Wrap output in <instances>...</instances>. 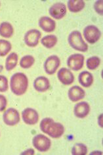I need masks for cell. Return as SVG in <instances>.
<instances>
[{
    "label": "cell",
    "instance_id": "ac0fdd59",
    "mask_svg": "<svg viewBox=\"0 0 103 155\" xmlns=\"http://www.w3.org/2000/svg\"><path fill=\"white\" fill-rule=\"evenodd\" d=\"M14 29L11 24L8 22H3L0 25V36L2 37L9 38L13 36Z\"/></svg>",
    "mask_w": 103,
    "mask_h": 155
},
{
    "label": "cell",
    "instance_id": "8fae6325",
    "mask_svg": "<svg viewBox=\"0 0 103 155\" xmlns=\"http://www.w3.org/2000/svg\"><path fill=\"white\" fill-rule=\"evenodd\" d=\"M49 14L54 19L60 20L67 14V7L62 3H56L49 8Z\"/></svg>",
    "mask_w": 103,
    "mask_h": 155
},
{
    "label": "cell",
    "instance_id": "f1b7e54d",
    "mask_svg": "<svg viewBox=\"0 0 103 155\" xmlns=\"http://www.w3.org/2000/svg\"><path fill=\"white\" fill-rule=\"evenodd\" d=\"M3 65H0V73H1L3 71Z\"/></svg>",
    "mask_w": 103,
    "mask_h": 155
},
{
    "label": "cell",
    "instance_id": "cb8c5ba5",
    "mask_svg": "<svg viewBox=\"0 0 103 155\" xmlns=\"http://www.w3.org/2000/svg\"><path fill=\"white\" fill-rule=\"evenodd\" d=\"M34 58L30 56V55H28V56H25L21 58L20 61V66L23 69H28L34 65Z\"/></svg>",
    "mask_w": 103,
    "mask_h": 155
},
{
    "label": "cell",
    "instance_id": "d6986e66",
    "mask_svg": "<svg viewBox=\"0 0 103 155\" xmlns=\"http://www.w3.org/2000/svg\"><path fill=\"white\" fill-rule=\"evenodd\" d=\"M85 7V2L82 0H70L68 2V7L70 12L78 13Z\"/></svg>",
    "mask_w": 103,
    "mask_h": 155
},
{
    "label": "cell",
    "instance_id": "9a60e30c",
    "mask_svg": "<svg viewBox=\"0 0 103 155\" xmlns=\"http://www.w3.org/2000/svg\"><path fill=\"white\" fill-rule=\"evenodd\" d=\"M39 26L43 31L46 32L54 31L56 28V23L49 17H42L39 20Z\"/></svg>",
    "mask_w": 103,
    "mask_h": 155
},
{
    "label": "cell",
    "instance_id": "2e32d148",
    "mask_svg": "<svg viewBox=\"0 0 103 155\" xmlns=\"http://www.w3.org/2000/svg\"><path fill=\"white\" fill-rule=\"evenodd\" d=\"M34 87L37 91L43 93L49 88L50 82L45 77H38L34 81Z\"/></svg>",
    "mask_w": 103,
    "mask_h": 155
},
{
    "label": "cell",
    "instance_id": "603a6c76",
    "mask_svg": "<svg viewBox=\"0 0 103 155\" xmlns=\"http://www.w3.org/2000/svg\"><path fill=\"white\" fill-rule=\"evenodd\" d=\"M11 44L5 40L0 39V56H5L11 50Z\"/></svg>",
    "mask_w": 103,
    "mask_h": 155
},
{
    "label": "cell",
    "instance_id": "83f0119b",
    "mask_svg": "<svg viewBox=\"0 0 103 155\" xmlns=\"http://www.w3.org/2000/svg\"><path fill=\"white\" fill-rule=\"evenodd\" d=\"M95 11L101 15H102V1H97L94 5Z\"/></svg>",
    "mask_w": 103,
    "mask_h": 155
},
{
    "label": "cell",
    "instance_id": "44dd1931",
    "mask_svg": "<svg viewBox=\"0 0 103 155\" xmlns=\"http://www.w3.org/2000/svg\"><path fill=\"white\" fill-rule=\"evenodd\" d=\"M58 41L57 37L55 35H47L44 36L41 40V43L43 46H45L47 48H52L56 45Z\"/></svg>",
    "mask_w": 103,
    "mask_h": 155
},
{
    "label": "cell",
    "instance_id": "4316f807",
    "mask_svg": "<svg viewBox=\"0 0 103 155\" xmlns=\"http://www.w3.org/2000/svg\"><path fill=\"white\" fill-rule=\"evenodd\" d=\"M7 99L3 95L0 94V112H3L7 106Z\"/></svg>",
    "mask_w": 103,
    "mask_h": 155
},
{
    "label": "cell",
    "instance_id": "6da1fadb",
    "mask_svg": "<svg viewBox=\"0 0 103 155\" xmlns=\"http://www.w3.org/2000/svg\"><path fill=\"white\" fill-rule=\"evenodd\" d=\"M41 130L53 139L60 138L64 134V128L61 123L55 122L50 117H45L40 122Z\"/></svg>",
    "mask_w": 103,
    "mask_h": 155
},
{
    "label": "cell",
    "instance_id": "52a82bcc",
    "mask_svg": "<svg viewBox=\"0 0 103 155\" xmlns=\"http://www.w3.org/2000/svg\"><path fill=\"white\" fill-rule=\"evenodd\" d=\"M84 60H85V58L82 54H72L68 58L67 65L70 69L73 71H79L83 68Z\"/></svg>",
    "mask_w": 103,
    "mask_h": 155
},
{
    "label": "cell",
    "instance_id": "30bf717a",
    "mask_svg": "<svg viewBox=\"0 0 103 155\" xmlns=\"http://www.w3.org/2000/svg\"><path fill=\"white\" fill-rule=\"evenodd\" d=\"M42 33L36 29L28 31L24 35V42L29 47H36L39 43Z\"/></svg>",
    "mask_w": 103,
    "mask_h": 155
},
{
    "label": "cell",
    "instance_id": "7402d4cb",
    "mask_svg": "<svg viewBox=\"0 0 103 155\" xmlns=\"http://www.w3.org/2000/svg\"><path fill=\"white\" fill-rule=\"evenodd\" d=\"M87 153V148L83 143H76L72 147V154L73 155H86Z\"/></svg>",
    "mask_w": 103,
    "mask_h": 155
},
{
    "label": "cell",
    "instance_id": "4fadbf2b",
    "mask_svg": "<svg viewBox=\"0 0 103 155\" xmlns=\"http://www.w3.org/2000/svg\"><path fill=\"white\" fill-rule=\"evenodd\" d=\"M85 91L79 86H73L70 88L68 93V98L72 102H78L85 97Z\"/></svg>",
    "mask_w": 103,
    "mask_h": 155
},
{
    "label": "cell",
    "instance_id": "5b68a950",
    "mask_svg": "<svg viewBox=\"0 0 103 155\" xmlns=\"http://www.w3.org/2000/svg\"><path fill=\"white\" fill-rule=\"evenodd\" d=\"M83 35L86 41L89 44H95L100 39L101 32L95 26L89 25L84 28Z\"/></svg>",
    "mask_w": 103,
    "mask_h": 155
},
{
    "label": "cell",
    "instance_id": "d4e9b609",
    "mask_svg": "<svg viewBox=\"0 0 103 155\" xmlns=\"http://www.w3.org/2000/svg\"><path fill=\"white\" fill-rule=\"evenodd\" d=\"M101 64L100 58L97 56H93L87 59L86 62L87 68L90 70L96 69Z\"/></svg>",
    "mask_w": 103,
    "mask_h": 155
},
{
    "label": "cell",
    "instance_id": "3957f363",
    "mask_svg": "<svg viewBox=\"0 0 103 155\" xmlns=\"http://www.w3.org/2000/svg\"><path fill=\"white\" fill-rule=\"evenodd\" d=\"M68 41L72 48L76 50L86 52L88 50V45L84 42L82 34L78 31H73L70 34Z\"/></svg>",
    "mask_w": 103,
    "mask_h": 155
},
{
    "label": "cell",
    "instance_id": "8992f818",
    "mask_svg": "<svg viewBox=\"0 0 103 155\" xmlns=\"http://www.w3.org/2000/svg\"><path fill=\"white\" fill-rule=\"evenodd\" d=\"M3 120L7 125L14 126L20 121V114L16 109L11 108L3 114Z\"/></svg>",
    "mask_w": 103,
    "mask_h": 155
},
{
    "label": "cell",
    "instance_id": "277c9868",
    "mask_svg": "<svg viewBox=\"0 0 103 155\" xmlns=\"http://www.w3.org/2000/svg\"><path fill=\"white\" fill-rule=\"evenodd\" d=\"M32 144L39 152H46L50 149L51 141L47 137L39 134L34 137L32 139Z\"/></svg>",
    "mask_w": 103,
    "mask_h": 155
},
{
    "label": "cell",
    "instance_id": "7a4b0ae2",
    "mask_svg": "<svg viewBox=\"0 0 103 155\" xmlns=\"http://www.w3.org/2000/svg\"><path fill=\"white\" fill-rule=\"evenodd\" d=\"M28 86L27 77L23 73H16L10 80V87L12 93L17 96L24 94Z\"/></svg>",
    "mask_w": 103,
    "mask_h": 155
},
{
    "label": "cell",
    "instance_id": "484cf974",
    "mask_svg": "<svg viewBox=\"0 0 103 155\" xmlns=\"http://www.w3.org/2000/svg\"><path fill=\"white\" fill-rule=\"evenodd\" d=\"M8 90V80L4 75H0V92L4 93Z\"/></svg>",
    "mask_w": 103,
    "mask_h": 155
},
{
    "label": "cell",
    "instance_id": "5bb4252c",
    "mask_svg": "<svg viewBox=\"0 0 103 155\" xmlns=\"http://www.w3.org/2000/svg\"><path fill=\"white\" fill-rule=\"evenodd\" d=\"M90 112V106L89 104L86 102H81L76 104L73 112L74 115L78 118H84L86 117Z\"/></svg>",
    "mask_w": 103,
    "mask_h": 155
},
{
    "label": "cell",
    "instance_id": "9c48e42d",
    "mask_svg": "<svg viewBox=\"0 0 103 155\" xmlns=\"http://www.w3.org/2000/svg\"><path fill=\"white\" fill-rule=\"evenodd\" d=\"M22 117H23V120L26 124L34 125L38 123L39 115L36 110L28 108L24 109L22 112Z\"/></svg>",
    "mask_w": 103,
    "mask_h": 155
},
{
    "label": "cell",
    "instance_id": "e0dca14e",
    "mask_svg": "<svg viewBox=\"0 0 103 155\" xmlns=\"http://www.w3.org/2000/svg\"><path fill=\"white\" fill-rule=\"evenodd\" d=\"M79 83L84 87H89L93 83V76L91 73L87 71L80 73L78 77Z\"/></svg>",
    "mask_w": 103,
    "mask_h": 155
},
{
    "label": "cell",
    "instance_id": "ffe728a7",
    "mask_svg": "<svg viewBox=\"0 0 103 155\" xmlns=\"http://www.w3.org/2000/svg\"><path fill=\"white\" fill-rule=\"evenodd\" d=\"M18 55L14 53H11L5 61V69L7 71H10L16 67L18 62Z\"/></svg>",
    "mask_w": 103,
    "mask_h": 155
},
{
    "label": "cell",
    "instance_id": "ba28073f",
    "mask_svg": "<svg viewBox=\"0 0 103 155\" xmlns=\"http://www.w3.org/2000/svg\"><path fill=\"white\" fill-rule=\"evenodd\" d=\"M61 64V60L57 56H51L44 63V69L45 72L49 75H53L57 71Z\"/></svg>",
    "mask_w": 103,
    "mask_h": 155
},
{
    "label": "cell",
    "instance_id": "7c38bea8",
    "mask_svg": "<svg viewBox=\"0 0 103 155\" xmlns=\"http://www.w3.org/2000/svg\"><path fill=\"white\" fill-rule=\"evenodd\" d=\"M57 77L61 82L64 85H70L73 83L74 76L70 70L67 68H61L57 73Z\"/></svg>",
    "mask_w": 103,
    "mask_h": 155
}]
</instances>
